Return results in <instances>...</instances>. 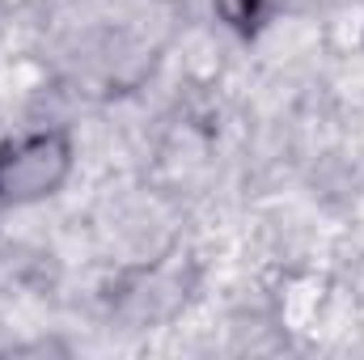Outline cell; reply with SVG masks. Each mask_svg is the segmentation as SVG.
<instances>
[{
    "label": "cell",
    "mask_w": 364,
    "mask_h": 360,
    "mask_svg": "<svg viewBox=\"0 0 364 360\" xmlns=\"http://www.w3.org/2000/svg\"><path fill=\"white\" fill-rule=\"evenodd\" d=\"M73 149L64 136H30L0 153V199L26 203L38 195H51L68 174Z\"/></svg>",
    "instance_id": "obj_1"
}]
</instances>
